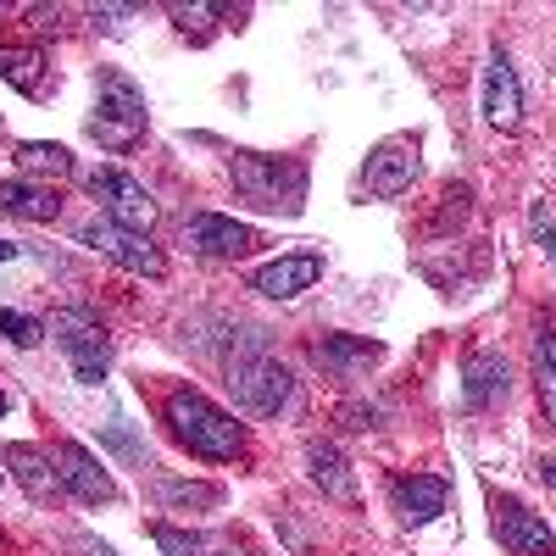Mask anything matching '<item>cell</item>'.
<instances>
[{"label": "cell", "instance_id": "27", "mask_svg": "<svg viewBox=\"0 0 556 556\" xmlns=\"http://www.w3.org/2000/svg\"><path fill=\"white\" fill-rule=\"evenodd\" d=\"M540 479L556 490V456H540Z\"/></svg>", "mask_w": 556, "mask_h": 556}, {"label": "cell", "instance_id": "19", "mask_svg": "<svg viewBox=\"0 0 556 556\" xmlns=\"http://www.w3.org/2000/svg\"><path fill=\"white\" fill-rule=\"evenodd\" d=\"M506 390H513V379H506V362L501 356H473L468 362V384H462V395H468V406H490V401H506Z\"/></svg>", "mask_w": 556, "mask_h": 556}, {"label": "cell", "instance_id": "17", "mask_svg": "<svg viewBox=\"0 0 556 556\" xmlns=\"http://www.w3.org/2000/svg\"><path fill=\"white\" fill-rule=\"evenodd\" d=\"M306 473L323 495H334V501H356V473H351V462L334 451V445H306Z\"/></svg>", "mask_w": 556, "mask_h": 556}, {"label": "cell", "instance_id": "28", "mask_svg": "<svg viewBox=\"0 0 556 556\" xmlns=\"http://www.w3.org/2000/svg\"><path fill=\"white\" fill-rule=\"evenodd\" d=\"M78 545H84V556H117L112 545H96V540H78Z\"/></svg>", "mask_w": 556, "mask_h": 556}, {"label": "cell", "instance_id": "20", "mask_svg": "<svg viewBox=\"0 0 556 556\" xmlns=\"http://www.w3.org/2000/svg\"><path fill=\"white\" fill-rule=\"evenodd\" d=\"M0 78L7 84H17L23 96H45V56L39 51H0Z\"/></svg>", "mask_w": 556, "mask_h": 556}, {"label": "cell", "instance_id": "22", "mask_svg": "<svg viewBox=\"0 0 556 556\" xmlns=\"http://www.w3.org/2000/svg\"><path fill=\"white\" fill-rule=\"evenodd\" d=\"M534 390H540V406H545V424L556 429V345L551 340L534 345Z\"/></svg>", "mask_w": 556, "mask_h": 556}, {"label": "cell", "instance_id": "7", "mask_svg": "<svg viewBox=\"0 0 556 556\" xmlns=\"http://www.w3.org/2000/svg\"><path fill=\"white\" fill-rule=\"evenodd\" d=\"M78 240H84L89 251H101L106 262L139 273V278H162V273H167V256H162L146 235H134V228H117L112 217H89V223H78Z\"/></svg>", "mask_w": 556, "mask_h": 556}, {"label": "cell", "instance_id": "31", "mask_svg": "<svg viewBox=\"0 0 556 556\" xmlns=\"http://www.w3.org/2000/svg\"><path fill=\"white\" fill-rule=\"evenodd\" d=\"M0 484H7V473H0Z\"/></svg>", "mask_w": 556, "mask_h": 556}, {"label": "cell", "instance_id": "26", "mask_svg": "<svg viewBox=\"0 0 556 556\" xmlns=\"http://www.w3.org/2000/svg\"><path fill=\"white\" fill-rule=\"evenodd\" d=\"M345 417H351V429H379V406H345Z\"/></svg>", "mask_w": 556, "mask_h": 556}, {"label": "cell", "instance_id": "3", "mask_svg": "<svg viewBox=\"0 0 556 556\" xmlns=\"http://www.w3.org/2000/svg\"><path fill=\"white\" fill-rule=\"evenodd\" d=\"M228 390H235V401L256 417H273L278 406L290 401V367L267 356L262 340H251L240 356H228Z\"/></svg>", "mask_w": 556, "mask_h": 556}, {"label": "cell", "instance_id": "6", "mask_svg": "<svg viewBox=\"0 0 556 556\" xmlns=\"http://www.w3.org/2000/svg\"><path fill=\"white\" fill-rule=\"evenodd\" d=\"M84 184H89V195L101 201V212H106L117 228L151 235V223H156V201H151V190H146V184H139L134 173H123V167H101V173H89Z\"/></svg>", "mask_w": 556, "mask_h": 556}, {"label": "cell", "instance_id": "24", "mask_svg": "<svg viewBox=\"0 0 556 556\" xmlns=\"http://www.w3.org/2000/svg\"><path fill=\"white\" fill-rule=\"evenodd\" d=\"M151 534H156L162 556H206V545H201L195 534H184V529H167V523H156Z\"/></svg>", "mask_w": 556, "mask_h": 556}, {"label": "cell", "instance_id": "5", "mask_svg": "<svg viewBox=\"0 0 556 556\" xmlns=\"http://www.w3.org/2000/svg\"><path fill=\"white\" fill-rule=\"evenodd\" d=\"M51 334H56V345H62V356H67V367H73L78 384H101V379H106L112 340H106V329H101L89 312H56Z\"/></svg>", "mask_w": 556, "mask_h": 556}, {"label": "cell", "instance_id": "16", "mask_svg": "<svg viewBox=\"0 0 556 556\" xmlns=\"http://www.w3.org/2000/svg\"><path fill=\"white\" fill-rule=\"evenodd\" d=\"M0 462H7L12 479L28 484V495H39V501H51V495L62 490V479H56V456H45V451H34V445H7V451H0Z\"/></svg>", "mask_w": 556, "mask_h": 556}, {"label": "cell", "instance_id": "14", "mask_svg": "<svg viewBox=\"0 0 556 556\" xmlns=\"http://www.w3.org/2000/svg\"><path fill=\"white\" fill-rule=\"evenodd\" d=\"M390 495H395V513H401V523H434L440 513H445V501H451V484L445 479H434V473H412V479H395L390 484Z\"/></svg>", "mask_w": 556, "mask_h": 556}, {"label": "cell", "instance_id": "4", "mask_svg": "<svg viewBox=\"0 0 556 556\" xmlns=\"http://www.w3.org/2000/svg\"><path fill=\"white\" fill-rule=\"evenodd\" d=\"M146 96L123 78V73H101V101H96V117H89V134L101 139L106 151H128L139 134H146Z\"/></svg>", "mask_w": 556, "mask_h": 556}, {"label": "cell", "instance_id": "18", "mask_svg": "<svg viewBox=\"0 0 556 556\" xmlns=\"http://www.w3.org/2000/svg\"><path fill=\"white\" fill-rule=\"evenodd\" d=\"M0 212L28 217V223H51L62 212V201H56V190H39L28 178H12V184H0Z\"/></svg>", "mask_w": 556, "mask_h": 556}, {"label": "cell", "instance_id": "12", "mask_svg": "<svg viewBox=\"0 0 556 556\" xmlns=\"http://www.w3.org/2000/svg\"><path fill=\"white\" fill-rule=\"evenodd\" d=\"M484 123L501 134H513L523 123V84L501 51H490V62H484Z\"/></svg>", "mask_w": 556, "mask_h": 556}, {"label": "cell", "instance_id": "23", "mask_svg": "<svg viewBox=\"0 0 556 556\" xmlns=\"http://www.w3.org/2000/svg\"><path fill=\"white\" fill-rule=\"evenodd\" d=\"M0 334H7L12 345H23V351H34V345L45 340V323H39V317H23V312H7V306H0Z\"/></svg>", "mask_w": 556, "mask_h": 556}, {"label": "cell", "instance_id": "15", "mask_svg": "<svg viewBox=\"0 0 556 556\" xmlns=\"http://www.w3.org/2000/svg\"><path fill=\"white\" fill-rule=\"evenodd\" d=\"M384 351L374 345V340H356V334H329V340H317L312 345V362L323 367V374H334V379H356V374H367Z\"/></svg>", "mask_w": 556, "mask_h": 556}, {"label": "cell", "instance_id": "2", "mask_svg": "<svg viewBox=\"0 0 556 556\" xmlns=\"http://www.w3.org/2000/svg\"><path fill=\"white\" fill-rule=\"evenodd\" d=\"M235 173V190L267 212H301L306 201V167L295 156H262V151H235L228 162Z\"/></svg>", "mask_w": 556, "mask_h": 556}, {"label": "cell", "instance_id": "29", "mask_svg": "<svg viewBox=\"0 0 556 556\" xmlns=\"http://www.w3.org/2000/svg\"><path fill=\"white\" fill-rule=\"evenodd\" d=\"M12 256H17V245H12V240H0V262H12Z\"/></svg>", "mask_w": 556, "mask_h": 556}, {"label": "cell", "instance_id": "8", "mask_svg": "<svg viewBox=\"0 0 556 556\" xmlns=\"http://www.w3.org/2000/svg\"><path fill=\"white\" fill-rule=\"evenodd\" d=\"M362 178H367V190H374L379 201L406 195L412 178H417V139H412V134L379 139V146L367 151V162H362Z\"/></svg>", "mask_w": 556, "mask_h": 556}, {"label": "cell", "instance_id": "10", "mask_svg": "<svg viewBox=\"0 0 556 556\" xmlns=\"http://www.w3.org/2000/svg\"><path fill=\"white\" fill-rule=\"evenodd\" d=\"M56 479H62V490L78 495L84 506H112V501H117L112 473H106L78 440H62V445H56Z\"/></svg>", "mask_w": 556, "mask_h": 556}, {"label": "cell", "instance_id": "9", "mask_svg": "<svg viewBox=\"0 0 556 556\" xmlns=\"http://www.w3.org/2000/svg\"><path fill=\"white\" fill-rule=\"evenodd\" d=\"M184 245H190L195 256H245L256 245V228L240 223V217H223V212H195L190 223H184Z\"/></svg>", "mask_w": 556, "mask_h": 556}, {"label": "cell", "instance_id": "1", "mask_svg": "<svg viewBox=\"0 0 556 556\" xmlns=\"http://www.w3.org/2000/svg\"><path fill=\"white\" fill-rule=\"evenodd\" d=\"M167 429H173V440L184 451L201 456V462H235L245 451V429L217 401H206L201 390H173L167 395Z\"/></svg>", "mask_w": 556, "mask_h": 556}, {"label": "cell", "instance_id": "13", "mask_svg": "<svg viewBox=\"0 0 556 556\" xmlns=\"http://www.w3.org/2000/svg\"><path fill=\"white\" fill-rule=\"evenodd\" d=\"M323 278V256L317 251H295V256H278L267 267L251 273V290L267 295V301H295L301 290H312Z\"/></svg>", "mask_w": 556, "mask_h": 556}, {"label": "cell", "instance_id": "21", "mask_svg": "<svg viewBox=\"0 0 556 556\" xmlns=\"http://www.w3.org/2000/svg\"><path fill=\"white\" fill-rule=\"evenodd\" d=\"M23 173H51V178H67L73 173V151L67 146H45V139H28V146L12 151Z\"/></svg>", "mask_w": 556, "mask_h": 556}, {"label": "cell", "instance_id": "11", "mask_svg": "<svg viewBox=\"0 0 556 556\" xmlns=\"http://www.w3.org/2000/svg\"><path fill=\"white\" fill-rule=\"evenodd\" d=\"M495 540L513 556H556V534L545 529V518L529 513V506L513 501V495L495 501Z\"/></svg>", "mask_w": 556, "mask_h": 556}, {"label": "cell", "instance_id": "25", "mask_svg": "<svg viewBox=\"0 0 556 556\" xmlns=\"http://www.w3.org/2000/svg\"><path fill=\"white\" fill-rule=\"evenodd\" d=\"M217 495H223V490H212V484H173V479L162 484V501H167V506H178V501H190V506H217Z\"/></svg>", "mask_w": 556, "mask_h": 556}, {"label": "cell", "instance_id": "30", "mask_svg": "<svg viewBox=\"0 0 556 556\" xmlns=\"http://www.w3.org/2000/svg\"><path fill=\"white\" fill-rule=\"evenodd\" d=\"M7 406H12V401H7V390H0V417H7Z\"/></svg>", "mask_w": 556, "mask_h": 556}]
</instances>
